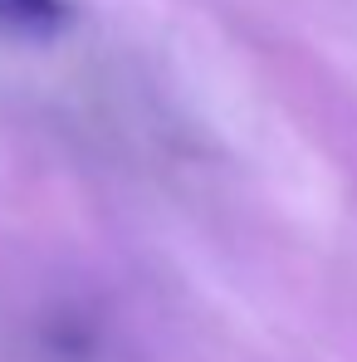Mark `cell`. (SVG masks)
Returning a JSON list of instances; mask_svg holds the SVG:
<instances>
[{
  "label": "cell",
  "mask_w": 357,
  "mask_h": 362,
  "mask_svg": "<svg viewBox=\"0 0 357 362\" xmlns=\"http://www.w3.org/2000/svg\"><path fill=\"white\" fill-rule=\"evenodd\" d=\"M74 20L69 0H0V30L10 35H30V40H49Z\"/></svg>",
  "instance_id": "cell-1"
}]
</instances>
